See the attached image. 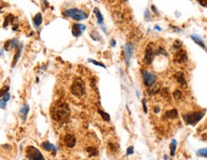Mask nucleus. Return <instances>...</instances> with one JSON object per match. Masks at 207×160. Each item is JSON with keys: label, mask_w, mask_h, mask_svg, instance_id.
<instances>
[{"label": "nucleus", "mask_w": 207, "mask_h": 160, "mask_svg": "<svg viewBox=\"0 0 207 160\" xmlns=\"http://www.w3.org/2000/svg\"><path fill=\"white\" fill-rule=\"evenodd\" d=\"M175 77H176V79L178 80V82L180 84V85H183V86H186V80L184 78V75L183 72H178L176 75H175Z\"/></svg>", "instance_id": "nucleus-15"}, {"label": "nucleus", "mask_w": 207, "mask_h": 160, "mask_svg": "<svg viewBox=\"0 0 207 160\" xmlns=\"http://www.w3.org/2000/svg\"><path fill=\"white\" fill-rule=\"evenodd\" d=\"M187 59H188V57H187L186 52L183 50H180V49L176 52V55L174 56V60L177 63H184L187 61Z\"/></svg>", "instance_id": "nucleus-9"}, {"label": "nucleus", "mask_w": 207, "mask_h": 160, "mask_svg": "<svg viewBox=\"0 0 207 160\" xmlns=\"http://www.w3.org/2000/svg\"><path fill=\"white\" fill-rule=\"evenodd\" d=\"M156 55H167V53H166V52H165L164 49H162V48H159V49L157 50V52H156Z\"/></svg>", "instance_id": "nucleus-28"}, {"label": "nucleus", "mask_w": 207, "mask_h": 160, "mask_svg": "<svg viewBox=\"0 0 207 160\" xmlns=\"http://www.w3.org/2000/svg\"><path fill=\"white\" fill-rule=\"evenodd\" d=\"M199 3L203 7H207V0H199Z\"/></svg>", "instance_id": "nucleus-34"}, {"label": "nucleus", "mask_w": 207, "mask_h": 160, "mask_svg": "<svg viewBox=\"0 0 207 160\" xmlns=\"http://www.w3.org/2000/svg\"><path fill=\"white\" fill-rule=\"evenodd\" d=\"M173 95H174V97L176 98V99H180L182 98V92L180 91H179V90H176L174 92V93H173Z\"/></svg>", "instance_id": "nucleus-26"}, {"label": "nucleus", "mask_w": 207, "mask_h": 160, "mask_svg": "<svg viewBox=\"0 0 207 160\" xmlns=\"http://www.w3.org/2000/svg\"><path fill=\"white\" fill-rule=\"evenodd\" d=\"M10 18H12V15H8L7 17H6V21L4 22V28L5 27H7L8 26V24H9V21H10Z\"/></svg>", "instance_id": "nucleus-32"}, {"label": "nucleus", "mask_w": 207, "mask_h": 160, "mask_svg": "<svg viewBox=\"0 0 207 160\" xmlns=\"http://www.w3.org/2000/svg\"><path fill=\"white\" fill-rule=\"evenodd\" d=\"M191 38L194 40V41H195V43L196 44H198V45H199L200 47H202V49H204L206 52H207V48H206V46H205V44L203 43V41L202 39H200L199 37H198V36H195V35H191Z\"/></svg>", "instance_id": "nucleus-17"}, {"label": "nucleus", "mask_w": 207, "mask_h": 160, "mask_svg": "<svg viewBox=\"0 0 207 160\" xmlns=\"http://www.w3.org/2000/svg\"><path fill=\"white\" fill-rule=\"evenodd\" d=\"M142 106H143V110H144V112L146 113L147 112V107H146V101L143 99L142 100Z\"/></svg>", "instance_id": "nucleus-35"}, {"label": "nucleus", "mask_w": 207, "mask_h": 160, "mask_svg": "<svg viewBox=\"0 0 207 160\" xmlns=\"http://www.w3.org/2000/svg\"><path fill=\"white\" fill-rule=\"evenodd\" d=\"M85 30V26L81 25V24H75L72 28V32L73 35L75 37H78L82 35V32Z\"/></svg>", "instance_id": "nucleus-10"}, {"label": "nucleus", "mask_w": 207, "mask_h": 160, "mask_svg": "<svg viewBox=\"0 0 207 160\" xmlns=\"http://www.w3.org/2000/svg\"><path fill=\"white\" fill-rule=\"evenodd\" d=\"M87 152L89 153L90 156H95L98 155V150L95 148H93V147H90V148H87Z\"/></svg>", "instance_id": "nucleus-23"}, {"label": "nucleus", "mask_w": 207, "mask_h": 160, "mask_svg": "<svg viewBox=\"0 0 207 160\" xmlns=\"http://www.w3.org/2000/svg\"><path fill=\"white\" fill-rule=\"evenodd\" d=\"M26 157L28 159H33V160H43L44 157L41 155V152L38 151L35 147H28L26 150Z\"/></svg>", "instance_id": "nucleus-5"}, {"label": "nucleus", "mask_w": 207, "mask_h": 160, "mask_svg": "<svg viewBox=\"0 0 207 160\" xmlns=\"http://www.w3.org/2000/svg\"><path fill=\"white\" fill-rule=\"evenodd\" d=\"M8 91H9V87H3V89L1 90V97L4 95V92H8Z\"/></svg>", "instance_id": "nucleus-33"}, {"label": "nucleus", "mask_w": 207, "mask_h": 160, "mask_svg": "<svg viewBox=\"0 0 207 160\" xmlns=\"http://www.w3.org/2000/svg\"><path fill=\"white\" fill-rule=\"evenodd\" d=\"M133 52H134L133 45L130 44V43H127L124 46V55H125V61H126L127 66H129V64H130V60H131Z\"/></svg>", "instance_id": "nucleus-8"}, {"label": "nucleus", "mask_w": 207, "mask_h": 160, "mask_svg": "<svg viewBox=\"0 0 207 160\" xmlns=\"http://www.w3.org/2000/svg\"><path fill=\"white\" fill-rule=\"evenodd\" d=\"M71 92L74 95L81 97L85 95V84L81 79H75L71 86Z\"/></svg>", "instance_id": "nucleus-3"}, {"label": "nucleus", "mask_w": 207, "mask_h": 160, "mask_svg": "<svg viewBox=\"0 0 207 160\" xmlns=\"http://www.w3.org/2000/svg\"><path fill=\"white\" fill-rule=\"evenodd\" d=\"M41 147H42V149H44L45 151H48V152H52L53 151L54 152H56V148L53 145V144H51L50 142L48 141H45L41 144Z\"/></svg>", "instance_id": "nucleus-14"}, {"label": "nucleus", "mask_w": 207, "mask_h": 160, "mask_svg": "<svg viewBox=\"0 0 207 160\" xmlns=\"http://www.w3.org/2000/svg\"><path fill=\"white\" fill-rule=\"evenodd\" d=\"M51 115L54 120L57 122H63L70 115L69 106L64 102L55 103L51 110Z\"/></svg>", "instance_id": "nucleus-1"}, {"label": "nucleus", "mask_w": 207, "mask_h": 160, "mask_svg": "<svg viewBox=\"0 0 207 160\" xmlns=\"http://www.w3.org/2000/svg\"><path fill=\"white\" fill-rule=\"evenodd\" d=\"M202 139L205 140V141H207V132L206 133H203V135H202Z\"/></svg>", "instance_id": "nucleus-37"}, {"label": "nucleus", "mask_w": 207, "mask_h": 160, "mask_svg": "<svg viewBox=\"0 0 207 160\" xmlns=\"http://www.w3.org/2000/svg\"><path fill=\"white\" fill-rule=\"evenodd\" d=\"M88 61L90 62V63H93L94 65H95V66H98V67H101V68H106L105 67V65H103L102 63H99V62H98V61H95V60H93V59H88Z\"/></svg>", "instance_id": "nucleus-25"}, {"label": "nucleus", "mask_w": 207, "mask_h": 160, "mask_svg": "<svg viewBox=\"0 0 207 160\" xmlns=\"http://www.w3.org/2000/svg\"><path fill=\"white\" fill-rule=\"evenodd\" d=\"M176 149H177V141L175 139H173L171 144H170V155H171V156H174L175 155Z\"/></svg>", "instance_id": "nucleus-21"}, {"label": "nucleus", "mask_w": 207, "mask_h": 160, "mask_svg": "<svg viewBox=\"0 0 207 160\" xmlns=\"http://www.w3.org/2000/svg\"><path fill=\"white\" fill-rule=\"evenodd\" d=\"M156 53L154 52V49H153V45L152 44H149L147 46V48L145 50V56H144V61L146 64H151L153 59H154V56Z\"/></svg>", "instance_id": "nucleus-7"}, {"label": "nucleus", "mask_w": 207, "mask_h": 160, "mask_svg": "<svg viewBox=\"0 0 207 160\" xmlns=\"http://www.w3.org/2000/svg\"><path fill=\"white\" fill-rule=\"evenodd\" d=\"M197 155L202 157H207V149H200L197 152Z\"/></svg>", "instance_id": "nucleus-24"}, {"label": "nucleus", "mask_w": 207, "mask_h": 160, "mask_svg": "<svg viewBox=\"0 0 207 160\" xmlns=\"http://www.w3.org/2000/svg\"><path fill=\"white\" fill-rule=\"evenodd\" d=\"M203 115H204V112H190V113L183 115L182 118L187 125L195 126L203 117Z\"/></svg>", "instance_id": "nucleus-2"}, {"label": "nucleus", "mask_w": 207, "mask_h": 160, "mask_svg": "<svg viewBox=\"0 0 207 160\" xmlns=\"http://www.w3.org/2000/svg\"><path fill=\"white\" fill-rule=\"evenodd\" d=\"M21 52H22V46L19 47L18 50H17V52H16V53L15 55V58H14V61H12V67H15V66L16 65V63H17V61H18L19 57H20Z\"/></svg>", "instance_id": "nucleus-18"}, {"label": "nucleus", "mask_w": 207, "mask_h": 160, "mask_svg": "<svg viewBox=\"0 0 207 160\" xmlns=\"http://www.w3.org/2000/svg\"><path fill=\"white\" fill-rule=\"evenodd\" d=\"M64 15H65L66 16H68V17L73 18L74 20H77V21L86 19L87 16H88L83 11L78 10V9H69V10L65 11Z\"/></svg>", "instance_id": "nucleus-4"}, {"label": "nucleus", "mask_w": 207, "mask_h": 160, "mask_svg": "<svg viewBox=\"0 0 207 160\" xmlns=\"http://www.w3.org/2000/svg\"><path fill=\"white\" fill-rule=\"evenodd\" d=\"M18 41L17 39H12V40H10V41H7L5 43V49L7 51H10L12 49H15L18 47Z\"/></svg>", "instance_id": "nucleus-12"}, {"label": "nucleus", "mask_w": 207, "mask_h": 160, "mask_svg": "<svg viewBox=\"0 0 207 160\" xmlns=\"http://www.w3.org/2000/svg\"><path fill=\"white\" fill-rule=\"evenodd\" d=\"M159 108H155V112H159Z\"/></svg>", "instance_id": "nucleus-39"}, {"label": "nucleus", "mask_w": 207, "mask_h": 160, "mask_svg": "<svg viewBox=\"0 0 207 160\" xmlns=\"http://www.w3.org/2000/svg\"><path fill=\"white\" fill-rule=\"evenodd\" d=\"M95 15H96V19H98V22L101 25L102 22H103V16H102V15L100 13V12H99V10H98V8H95Z\"/></svg>", "instance_id": "nucleus-22"}, {"label": "nucleus", "mask_w": 207, "mask_h": 160, "mask_svg": "<svg viewBox=\"0 0 207 160\" xmlns=\"http://www.w3.org/2000/svg\"><path fill=\"white\" fill-rule=\"evenodd\" d=\"M180 47H182V42H179V41H176L174 44V48L176 49V50H179L180 49Z\"/></svg>", "instance_id": "nucleus-29"}, {"label": "nucleus", "mask_w": 207, "mask_h": 160, "mask_svg": "<svg viewBox=\"0 0 207 160\" xmlns=\"http://www.w3.org/2000/svg\"><path fill=\"white\" fill-rule=\"evenodd\" d=\"M159 84H157V85H152V86H150V88H149V90H148V93H149V95H156V93H158L159 92Z\"/></svg>", "instance_id": "nucleus-19"}, {"label": "nucleus", "mask_w": 207, "mask_h": 160, "mask_svg": "<svg viewBox=\"0 0 207 160\" xmlns=\"http://www.w3.org/2000/svg\"><path fill=\"white\" fill-rule=\"evenodd\" d=\"M156 29H157V30H159V31H160V28H159L158 26H156Z\"/></svg>", "instance_id": "nucleus-40"}, {"label": "nucleus", "mask_w": 207, "mask_h": 160, "mask_svg": "<svg viewBox=\"0 0 207 160\" xmlns=\"http://www.w3.org/2000/svg\"><path fill=\"white\" fill-rule=\"evenodd\" d=\"M28 112H29V106H28V104H24L21 107L20 111H19V115L21 116L23 121H26V118H27Z\"/></svg>", "instance_id": "nucleus-13"}, {"label": "nucleus", "mask_w": 207, "mask_h": 160, "mask_svg": "<svg viewBox=\"0 0 207 160\" xmlns=\"http://www.w3.org/2000/svg\"><path fill=\"white\" fill-rule=\"evenodd\" d=\"M111 45H112L113 47L115 46V40H112V41H111Z\"/></svg>", "instance_id": "nucleus-38"}, {"label": "nucleus", "mask_w": 207, "mask_h": 160, "mask_svg": "<svg viewBox=\"0 0 207 160\" xmlns=\"http://www.w3.org/2000/svg\"><path fill=\"white\" fill-rule=\"evenodd\" d=\"M64 144H65L69 148H73L75 145V137L72 135H66L63 138Z\"/></svg>", "instance_id": "nucleus-11"}, {"label": "nucleus", "mask_w": 207, "mask_h": 160, "mask_svg": "<svg viewBox=\"0 0 207 160\" xmlns=\"http://www.w3.org/2000/svg\"><path fill=\"white\" fill-rule=\"evenodd\" d=\"M133 153H134V148L131 146V147H129V148L127 149L126 155H133Z\"/></svg>", "instance_id": "nucleus-30"}, {"label": "nucleus", "mask_w": 207, "mask_h": 160, "mask_svg": "<svg viewBox=\"0 0 207 160\" xmlns=\"http://www.w3.org/2000/svg\"><path fill=\"white\" fill-rule=\"evenodd\" d=\"M5 107H6V102L3 99H1V109H5Z\"/></svg>", "instance_id": "nucleus-36"}, {"label": "nucleus", "mask_w": 207, "mask_h": 160, "mask_svg": "<svg viewBox=\"0 0 207 160\" xmlns=\"http://www.w3.org/2000/svg\"><path fill=\"white\" fill-rule=\"evenodd\" d=\"M141 75H142V78H143V82L147 87H150L153 84H155L157 80V76L155 73L153 72H149L147 71H142L141 72Z\"/></svg>", "instance_id": "nucleus-6"}, {"label": "nucleus", "mask_w": 207, "mask_h": 160, "mask_svg": "<svg viewBox=\"0 0 207 160\" xmlns=\"http://www.w3.org/2000/svg\"><path fill=\"white\" fill-rule=\"evenodd\" d=\"M165 117L167 118H170V119H175L178 117V111L176 109L171 110V111H168L165 112Z\"/></svg>", "instance_id": "nucleus-16"}, {"label": "nucleus", "mask_w": 207, "mask_h": 160, "mask_svg": "<svg viewBox=\"0 0 207 160\" xmlns=\"http://www.w3.org/2000/svg\"><path fill=\"white\" fill-rule=\"evenodd\" d=\"M98 112L101 115V116L103 117V119H105L106 121H110V115H107V113H105V112H103L100 111V110L98 111Z\"/></svg>", "instance_id": "nucleus-27"}, {"label": "nucleus", "mask_w": 207, "mask_h": 160, "mask_svg": "<svg viewBox=\"0 0 207 160\" xmlns=\"http://www.w3.org/2000/svg\"><path fill=\"white\" fill-rule=\"evenodd\" d=\"M1 99H3L5 102H7L8 100L10 99V93L9 92H7V93H5V95L1 97Z\"/></svg>", "instance_id": "nucleus-31"}, {"label": "nucleus", "mask_w": 207, "mask_h": 160, "mask_svg": "<svg viewBox=\"0 0 207 160\" xmlns=\"http://www.w3.org/2000/svg\"><path fill=\"white\" fill-rule=\"evenodd\" d=\"M42 23V16L41 13H37V15L34 17V24L35 27H39Z\"/></svg>", "instance_id": "nucleus-20"}]
</instances>
